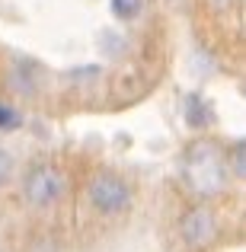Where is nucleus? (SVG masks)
Returning <instances> with one entry per match:
<instances>
[{
  "mask_svg": "<svg viewBox=\"0 0 246 252\" xmlns=\"http://www.w3.org/2000/svg\"><path fill=\"white\" fill-rule=\"evenodd\" d=\"M179 169H182L185 189L202 201L217 198L230 189V169H227V160H224V150L208 137H198L185 147Z\"/></svg>",
  "mask_w": 246,
  "mask_h": 252,
  "instance_id": "obj_1",
  "label": "nucleus"
},
{
  "mask_svg": "<svg viewBox=\"0 0 246 252\" xmlns=\"http://www.w3.org/2000/svg\"><path fill=\"white\" fill-rule=\"evenodd\" d=\"M64 189H68V176H64L61 166L55 163H35L29 166V172L23 176V198L29 208L45 211V208H55L61 201Z\"/></svg>",
  "mask_w": 246,
  "mask_h": 252,
  "instance_id": "obj_2",
  "label": "nucleus"
},
{
  "mask_svg": "<svg viewBox=\"0 0 246 252\" xmlns=\"http://www.w3.org/2000/svg\"><path fill=\"white\" fill-rule=\"evenodd\" d=\"M131 185L125 182L122 176H115V172L103 169L96 172V176L86 182V201H90V208L96 211L99 217H115V214H125V211L131 208Z\"/></svg>",
  "mask_w": 246,
  "mask_h": 252,
  "instance_id": "obj_3",
  "label": "nucleus"
},
{
  "mask_svg": "<svg viewBox=\"0 0 246 252\" xmlns=\"http://www.w3.org/2000/svg\"><path fill=\"white\" fill-rule=\"evenodd\" d=\"M179 236L189 249H208L217 240V217L211 208H189L179 220Z\"/></svg>",
  "mask_w": 246,
  "mask_h": 252,
  "instance_id": "obj_4",
  "label": "nucleus"
},
{
  "mask_svg": "<svg viewBox=\"0 0 246 252\" xmlns=\"http://www.w3.org/2000/svg\"><path fill=\"white\" fill-rule=\"evenodd\" d=\"M38 77H42V70H38V64L29 61V58H19L10 67V86L16 93H23V96H32V93L38 90V83H42Z\"/></svg>",
  "mask_w": 246,
  "mask_h": 252,
  "instance_id": "obj_5",
  "label": "nucleus"
},
{
  "mask_svg": "<svg viewBox=\"0 0 246 252\" xmlns=\"http://www.w3.org/2000/svg\"><path fill=\"white\" fill-rule=\"evenodd\" d=\"M144 3H147V0H109V10H112V16H115V19L128 23V19L141 16Z\"/></svg>",
  "mask_w": 246,
  "mask_h": 252,
  "instance_id": "obj_6",
  "label": "nucleus"
},
{
  "mask_svg": "<svg viewBox=\"0 0 246 252\" xmlns=\"http://www.w3.org/2000/svg\"><path fill=\"white\" fill-rule=\"evenodd\" d=\"M246 144L237 141L234 147H230V154H224V160H227V169H230V179H243L246 176Z\"/></svg>",
  "mask_w": 246,
  "mask_h": 252,
  "instance_id": "obj_7",
  "label": "nucleus"
},
{
  "mask_svg": "<svg viewBox=\"0 0 246 252\" xmlns=\"http://www.w3.org/2000/svg\"><path fill=\"white\" fill-rule=\"evenodd\" d=\"M185 118H189V125H192V128H205V125L211 122L208 105H205L198 96H189V109H185Z\"/></svg>",
  "mask_w": 246,
  "mask_h": 252,
  "instance_id": "obj_8",
  "label": "nucleus"
},
{
  "mask_svg": "<svg viewBox=\"0 0 246 252\" xmlns=\"http://www.w3.org/2000/svg\"><path fill=\"white\" fill-rule=\"evenodd\" d=\"M19 125H23L19 109H13L10 102H0V131H16Z\"/></svg>",
  "mask_w": 246,
  "mask_h": 252,
  "instance_id": "obj_9",
  "label": "nucleus"
},
{
  "mask_svg": "<svg viewBox=\"0 0 246 252\" xmlns=\"http://www.w3.org/2000/svg\"><path fill=\"white\" fill-rule=\"evenodd\" d=\"M10 179H13V157H10V150L0 147V189H6Z\"/></svg>",
  "mask_w": 246,
  "mask_h": 252,
  "instance_id": "obj_10",
  "label": "nucleus"
},
{
  "mask_svg": "<svg viewBox=\"0 0 246 252\" xmlns=\"http://www.w3.org/2000/svg\"><path fill=\"white\" fill-rule=\"evenodd\" d=\"M205 3H208L214 13H230L237 6V0H205Z\"/></svg>",
  "mask_w": 246,
  "mask_h": 252,
  "instance_id": "obj_11",
  "label": "nucleus"
}]
</instances>
